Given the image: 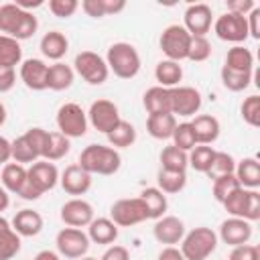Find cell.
<instances>
[{"label":"cell","mask_w":260,"mask_h":260,"mask_svg":"<svg viewBox=\"0 0 260 260\" xmlns=\"http://www.w3.org/2000/svg\"><path fill=\"white\" fill-rule=\"evenodd\" d=\"M39 28V20L30 10L20 8L18 4H2L0 6V35L12 37L18 43L30 39Z\"/></svg>","instance_id":"obj_1"},{"label":"cell","mask_w":260,"mask_h":260,"mask_svg":"<svg viewBox=\"0 0 260 260\" xmlns=\"http://www.w3.org/2000/svg\"><path fill=\"white\" fill-rule=\"evenodd\" d=\"M77 165L87 171L89 175H114L120 171L122 167V156L116 148L112 146H106V144H87L81 154H79V160Z\"/></svg>","instance_id":"obj_2"},{"label":"cell","mask_w":260,"mask_h":260,"mask_svg":"<svg viewBox=\"0 0 260 260\" xmlns=\"http://www.w3.org/2000/svg\"><path fill=\"white\" fill-rule=\"evenodd\" d=\"M106 65L116 77L132 79L138 75L142 61H140V55L134 45H130L126 41H118V43L110 45V49L106 53Z\"/></svg>","instance_id":"obj_3"},{"label":"cell","mask_w":260,"mask_h":260,"mask_svg":"<svg viewBox=\"0 0 260 260\" xmlns=\"http://www.w3.org/2000/svg\"><path fill=\"white\" fill-rule=\"evenodd\" d=\"M217 248V234L211 228L199 225L187 232L181 240V254L185 260H207Z\"/></svg>","instance_id":"obj_4"},{"label":"cell","mask_w":260,"mask_h":260,"mask_svg":"<svg viewBox=\"0 0 260 260\" xmlns=\"http://www.w3.org/2000/svg\"><path fill=\"white\" fill-rule=\"evenodd\" d=\"M225 211L232 217H242L246 221H258L260 219V193L258 189H236L232 195H228L221 203Z\"/></svg>","instance_id":"obj_5"},{"label":"cell","mask_w":260,"mask_h":260,"mask_svg":"<svg viewBox=\"0 0 260 260\" xmlns=\"http://www.w3.org/2000/svg\"><path fill=\"white\" fill-rule=\"evenodd\" d=\"M73 71L89 85H102L108 81L110 69L106 65V59L98 55L95 51H81L75 55Z\"/></svg>","instance_id":"obj_6"},{"label":"cell","mask_w":260,"mask_h":260,"mask_svg":"<svg viewBox=\"0 0 260 260\" xmlns=\"http://www.w3.org/2000/svg\"><path fill=\"white\" fill-rule=\"evenodd\" d=\"M55 122H57V130H59L61 134H65L69 140H71V138H81V136H85L87 124H89L85 110H83L79 104H75V102L63 104V106L57 110Z\"/></svg>","instance_id":"obj_7"},{"label":"cell","mask_w":260,"mask_h":260,"mask_svg":"<svg viewBox=\"0 0 260 260\" xmlns=\"http://www.w3.org/2000/svg\"><path fill=\"white\" fill-rule=\"evenodd\" d=\"M110 219L118 228H132L148 219L146 205L140 197H124L112 203L110 207Z\"/></svg>","instance_id":"obj_8"},{"label":"cell","mask_w":260,"mask_h":260,"mask_svg":"<svg viewBox=\"0 0 260 260\" xmlns=\"http://www.w3.org/2000/svg\"><path fill=\"white\" fill-rule=\"evenodd\" d=\"M160 51L165 53L167 59L181 63L189 55V45H191V35L183 24H169L160 32Z\"/></svg>","instance_id":"obj_9"},{"label":"cell","mask_w":260,"mask_h":260,"mask_svg":"<svg viewBox=\"0 0 260 260\" xmlns=\"http://www.w3.org/2000/svg\"><path fill=\"white\" fill-rule=\"evenodd\" d=\"M89 238L83 230L79 228H63L57 236H55V246H57V254L65 256L69 260H79L87 254L89 250Z\"/></svg>","instance_id":"obj_10"},{"label":"cell","mask_w":260,"mask_h":260,"mask_svg":"<svg viewBox=\"0 0 260 260\" xmlns=\"http://www.w3.org/2000/svg\"><path fill=\"white\" fill-rule=\"evenodd\" d=\"M213 32L219 41L234 43V45H242L250 37L246 16H240V14H234V12H225V14L217 16L215 22H213Z\"/></svg>","instance_id":"obj_11"},{"label":"cell","mask_w":260,"mask_h":260,"mask_svg":"<svg viewBox=\"0 0 260 260\" xmlns=\"http://www.w3.org/2000/svg\"><path fill=\"white\" fill-rule=\"evenodd\" d=\"M201 93L191 85H177L171 87V114L177 118H191L201 110Z\"/></svg>","instance_id":"obj_12"},{"label":"cell","mask_w":260,"mask_h":260,"mask_svg":"<svg viewBox=\"0 0 260 260\" xmlns=\"http://www.w3.org/2000/svg\"><path fill=\"white\" fill-rule=\"evenodd\" d=\"M85 114H87V122L102 134H108L122 120L118 106L110 100H95Z\"/></svg>","instance_id":"obj_13"},{"label":"cell","mask_w":260,"mask_h":260,"mask_svg":"<svg viewBox=\"0 0 260 260\" xmlns=\"http://www.w3.org/2000/svg\"><path fill=\"white\" fill-rule=\"evenodd\" d=\"M213 24V14H211V6L197 2V4H189L185 8L183 14V26L187 28V32L191 37H205L211 30Z\"/></svg>","instance_id":"obj_14"},{"label":"cell","mask_w":260,"mask_h":260,"mask_svg":"<svg viewBox=\"0 0 260 260\" xmlns=\"http://www.w3.org/2000/svg\"><path fill=\"white\" fill-rule=\"evenodd\" d=\"M61 221L67 228H87L93 219V207L83 197H71L61 205Z\"/></svg>","instance_id":"obj_15"},{"label":"cell","mask_w":260,"mask_h":260,"mask_svg":"<svg viewBox=\"0 0 260 260\" xmlns=\"http://www.w3.org/2000/svg\"><path fill=\"white\" fill-rule=\"evenodd\" d=\"M26 173H28V183L43 195V193H47V191H51L57 183H59V169L55 167V162H49V160H37V162H32L28 169H26Z\"/></svg>","instance_id":"obj_16"},{"label":"cell","mask_w":260,"mask_h":260,"mask_svg":"<svg viewBox=\"0 0 260 260\" xmlns=\"http://www.w3.org/2000/svg\"><path fill=\"white\" fill-rule=\"evenodd\" d=\"M91 181H93L91 175L87 171H83L77 162L65 167V171L59 175V185L63 187V191L67 195H73V197L85 195L91 189Z\"/></svg>","instance_id":"obj_17"},{"label":"cell","mask_w":260,"mask_h":260,"mask_svg":"<svg viewBox=\"0 0 260 260\" xmlns=\"http://www.w3.org/2000/svg\"><path fill=\"white\" fill-rule=\"evenodd\" d=\"M250 238H252V223L242 217H228L219 225L217 240H221L223 244H228L232 248L248 244Z\"/></svg>","instance_id":"obj_18"},{"label":"cell","mask_w":260,"mask_h":260,"mask_svg":"<svg viewBox=\"0 0 260 260\" xmlns=\"http://www.w3.org/2000/svg\"><path fill=\"white\" fill-rule=\"evenodd\" d=\"M152 236L158 244H165V246L181 244V240L185 236V223L177 215H162V217L154 219Z\"/></svg>","instance_id":"obj_19"},{"label":"cell","mask_w":260,"mask_h":260,"mask_svg":"<svg viewBox=\"0 0 260 260\" xmlns=\"http://www.w3.org/2000/svg\"><path fill=\"white\" fill-rule=\"evenodd\" d=\"M47 73H49V65L43 59H24L20 63V81L32 89V91H43L47 89Z\"/></svg>","instance_id":"obj_20"},{"label":"cell","mask_w":260,"mask_h":260,"mask_svg":"<svg viewBox=\"0 0 260 260\" xmlns=\"http://www.w3.org/2000/svg\"><path fill=\"white\" fill-rule=\"evenodd\" d=\"M191 128L195 132L197 144H209V146L219 138V132H221L219 120L215 116H211V114H197V116H193Z\"/></svg>","instance_id":"obj_21"},{"label":"cell","mask_w":260,"mask_h":260,"mask_svg":"<svg viewBox=\"0 0 260 260\" xmlns=\"http://www.w3.org/2000/svg\"><path fill=\"white\" fill-rule=\"evenodd\" d=\"M10 225H12V230L20 238H32V236H39L41 234L45 221H43V215L39 211H35V209H20L12 217Z\"/></svg>","instance_id":"obj_22"},{"label":"cell","mask_w":260,"mask_h":260,"mask_svg":"<svg viewBox=\"0 0 260 260\" xmlns=\"http://www.w3.org/2000/svg\"><path fill=\"white\" fill-rule=\"evenodd\" d=\"M39 49H41L43 57H47V59L57 63V61H61L67 55L69 41H67V37L61 30H49V32L43 35V39L39 43Z\"/></svg>","instance_id":"obj_23"},{"label":"cell","mask_w":260,"mask_h":260,"mask_svg":"<svg viewBox=\"0 0 260 260\" xmlns=\"http://www.w3.org/2000/svg\"><path fill=\"white\" fill-rule=\"evenodd\" d=\"M87 238L93 244L102 246H112L118 240V225L110 217H93L91 223L87 225Z\"/></svg>","instance_id":"obj_24"},{"label":"cell","mask_w":260,"mask_h":260,"mask_svg":"<svg viewBox=\"0 0 260 260\" xmlns=\"http://www.w3.org/2000/svg\"><path fill=\"white\" fill-rule=\"evenodd\" d=\"M142 106L150 114H171V89L152 85L142 95Z\"/></svg>","instance_id":"obj_25"},{"label":"cell","mask_w":260,"mask_h":260,"mask_svg":"<svg viewBox=\"0 0 260 260\" xmlns=\"http://www.w3.org/2000/svg\"><path fill=\"white\" fill-rule=\"evenodd\" d=\"M75 81V71L71 65L57 61L53 65H49V73H47V89L51 91H65L73 85Z\"/></svg>","instance_id":"obj_26"},{"label":"cell","mask_w":260,"mask_h":260,"mask_svg":"<svg viewBox=\"0 0 260 260\" xmlns=\"http://www.w3.org/2000/svg\"><path fill=\"white\" fill-rule=\"evenodd\" d=\"M240 187L244 189H258L260 187V162L254 156L236 160V171H234Z\"/></svg>","instance_id":"obj_27"},{"label":"cell","mask_w":260,"mask_h":260,"mask_svg":"<svg viewBox=\"0 0 260 260\" xmlns=\"http://www.w3.org/2000/svg\"><path fill=\"white\" fill-rule=\"evenodd\" d=\"M177 124L179 122L173 114H150L146 118V132L156 140H169Z\"/></svg>","instance_id":"obj_28"},{"label":"cell","mask_w":260,"mask_h":260,"mask_svg":"<svg viewBox=\"0 0 260 260\" xmlns=\"http://www.w3.org/2000/svg\"><path fill=\"white\" fill-rule=\"evenodd\" d=\"M26 179H28V173H26V167H24V165H18V162H6V165L2 167L0 185H2L8 193L18 195V191L22 189V185L26 183Z\"/></svg>","instance_id":"obj_29"},{"label":"cell","mask_w":260,"mask_h":260,"mask_svg":"<svg viewBox=\"0 0 260 260\" xmlns=\"http://www.w3.org/2000/svg\"><path fill=\"white\" fill-rule=\"evenodd\" d=\"M154 79L158 81L160 87H177L183 79V67L177 63V61H171V59H162L156 63L154 67Z\"/></svg>","instance_id":"obj_30"},{"label":"cell","mask_w":260,"mask_h":260,"mask_svg":"<svg viewBox=\"0 0 260 260\" xmlns=\"http://www.w3.org/2000/svg\"><path fill=\"white\" fill-rule=\"evenodd\" d=\"M69 150H71V140L65 134H61L59 130L49 132L43 148V160H49V162L61 160L65 154H69Z\"/></svg>","instance_id":"obj_31"},{"label":"cell","mask_w":260,"mask_h":260,"mask_svg":"<svg viewBox=\"0 0 260 260\" xmlns=\"http://www.w3.org/2000/svg\"><path fill=\"white\" fill-rule=\"evenodd\" d=\"M144 205H146V211H148V219H158L165 215L167 207H169V201H167V195L158 189V187H146L140 191L138 195Z\"/></svg>","instance_id":"obj_32"},{"label":"cell","mask_w":260,"mask_h":260,"mask_svg":"<svg viewBox=\"0 0 260 260\" xmlns=\"http://www.w3.org/2000/svg\"><path fill=\"white\" fill-rule=\"evenodd\" d=\"M106 136H108V142L112 148H116V150L118 148H130L136 142V128L130 122L120 120Z\"/></svg>","instance_id":"obj_33"},{"label":"cell","mask_w":260,"mask_h":260,"mask_svg":"<svg viewBox=\"0 0 260 260\" xmlns=\"http://www.w3.org/2000/svg\"><path fill=\"white\" fill-rule=\"evenodd\" d=\"M160 169L165 171H179V173H187L189 167V152L169 144L160 150Z\"/></svg>","instance_id":"obj_34"},{"label":"cell","mask_w":260,"mask_h":260,"mask_svg":"<svg viewBox=\"0 0 260 260\" xmlns=\"http://www.w3.org/2000/svg\"><path fill=\"white\" fill-rule=\"evenodd\" d=\"M22 63V47L16 39L0 35V67L14 69Z\"/></svg>","instance_id":"obj_35"},{"label":"cell","mask_w":260,"mask_h":260,"mask_svg":"<svg viewBox=\"0 0 260 260\" xmlns=\"http://www.w3.org/2000/svg\"><path fill=\"white\" fill-rule=\"evenodd\" d=\"M223 65L228 69H234V71H252L254 69V55L244 45H234L228 51Z\"/></svg>","instance_id":"obj_36"},{"label":"cell","mask_w":260,"mask_h":260,"mask_svg":"<svg viewBox=\"0 0 260 260\" xmlns=\"http://www.w3.org/2000/svg\"><path fill=\"white\" fill-rule=\"evenodd\" d=\"M185 185H187V173L160 169L158 175H156V187H158L165 195H175V193L183 191Z\"/></svg>","instance_id":"obj_37"},{"label":"cell","mask_w":260,"mask_h":260,"mask_svg":"<svg viewBox=\"0 0 260 260\" xmlns=\"http://www.w3.org/2000/svg\"><path fill=\"white\" fill-rule=\"evenodd\" d=\"M10 144H12V160L14 162H18V165H32V162L41 160L37 148L30 144V140L24 134H20L18 138L10 140Z\"/></svg>","instance_id":"obj_38"},{"label":"cell","mask_w":260,"mask_h":260,"mask_svg":"<svg viewBox=\"0 0 260 260\" xmlns=\"http://www.w3.org/2000/svg\"><path fill=\"white\" fill-rule=\"evenodd\" d=\"M219 77H221L223 87L230 89V91H234V93L244 91L252 83V71H234V69H228L225 65L221 67Z\"/></svg>","instance_id":"obj_39"},{"label":"cell","mask_w":260,"mask_h":260,"mask_svg":"<svg viewBox=\"0 0 260 260\" xmlns=\"http://www.w3.org/2000/svg\"><path fill=\"white\" fill-rule=\"evenodd\" d=\"M215 156V148L209 144H197L189 150V167L197 173H207L211 167V160Z\"/></svg>","instance_id":"obj_40"},{"label":"cell","mask_w":260,"mask_h":260,"mask_svg":"<svg viewBox=\"0 0 260 260\" xmlns=\"http://www.w3.org/2000/svg\"><path fill=\"white\" fill-rule=\"evenodd\" d=\"M236 171V158L230 154V152H223V150H215V156L211 160V167L209 171L205 173L209 179H217L221 175H230Z\"/></svg>","instance_id":"obj_41"},{"label":"cell","mask_w":260,"mask_h":260,"mask_svg":"<svg viewBox=\"0 0 260 260\" xmlns=\"http://www.w3.org/2000/svg\"><path fill=\"white\" fill-rule=\"evenodd\" d=\"M171 140H173V146H177V148H181V150H185V152H189L193 146H197V140H195V132H193V128H191V122H181V124H177V126H175V132H173V136H171Z\"/></svg>","instance_id":"obj_42"},{"label":"cell","mask_w":260,"mask_h":260,"mask_svg":"<svg viewBox=\"0 0 260 260\" xmlns=\"http://www.w3.org/2000/svg\"><path fill=\"white\" fill-rule=\"evenodd\" d=\"M20 252V236L12 230V225L0 232V260H12Z\"/></svg>","instance_id":"obj_43"},{"label":"cell","mask_w":260,"mask_h":260,"mask_svg":"<svg viewBox=\"0 0 260 260\" xmlns=\"http://www.w3.org/2000/svg\"><path fill=\"white\" fill-rule=\"evenodd\" d=\"M236 189H240V183H238V179H236L234 173H230V175H221V177L213 179V185H211L213 199L219 201V203H223V199H225L228 195H232Z\"/></svg>","instance_id":"obj_44"},{"label":"cell","mask_w":260,"mask_h":260,"mask_svg":"<svg viewBox=\"0 0 260 260\" xmlns=\"http://www.w3.org/2000/svg\"><path fill=\"white\" fill-rule=\"evenodd\" d=\"M240 114L248 126L258 128L260 126V95H256V93L248 95L240 106Z\"/></svg>","instance_id":"obj_45"},{"label":"cell","mask_w":260,"mask_h":260,"mask_svg":"<svg viewBox=\"0 0 260 260\" xmlns=\"http://www.w3.org/2000/svg\"><path fill=\"white\" fill-rule=\"evenodd\" d=\"M209 57H211V43L207 41V37H191L187 59L201 63V61H207Z\"/></svg>","instance_id":"obj_46"},{"label":"cell","mask_w":260,"mask_h":260,"mask_svg":"<svg viewBox=\"0 0 260 260\" xmlns=\"http://www.w3.org/2000/svg\"><path fill=\"white\" fill-rule=\"evenodd\" d=\"M79 2L77 0H49V10L57 18H69L77 12Z\"/></svg>","instance_id":"obj_47"},{"label":"cell","mask_w":260,"mask_h":260,"mask_svg":"<svg viewBox=\"0 0 260 260\" xmlns=\"http://www.w3.org/2000/svg\"><path fill=\"white\" fill-rule=\"evenodd\" d=\"M228 260H260V250L254 244H242L232 248Z\"/></svg>","instance_id":"obj_48"},{"label":"cell","mask_w":260,"mask_h":260,"mask_svg":"<svg viewBox=\"0 0 260 260\" xmlns=\"http://www.w3.org/2000/svg\"><path fill=\"white\" fill-rule=\"evenodd\" d=\"M254 8H256L254 0H230L228 2V12H234L240 16H248Z\"/></svg>","instance_id":"obj_49"},{"label":"cell","mask_w":260,"mask_h":260,"mask_svg":"<svg viewBox=\"0 0 260 260\" xmlns=\"http://www.w3.org/2000/svg\"><path fill=\"white\" fill-rule=\"evenodd\" d=\"M81 10H83L89 18H104V16H106L104 0H83V2H81Z\"/></svg>","instance_id":"obj_50"},{"label":"cell","mask_w":260,"mask_h":260,"mask_svg":"<svg viewBox=\"0 0 260 260\" xmlns=\"http://www.w3.org/2000/svg\"><path fill=\"white\" fill-rule=\"evenodd\" d=\"M100 260H130V252H128L124 246H120V244H112V246L100 256Z\"/></svg>","instance_id":"obj_51"},{"label":"cell","mask_w":260,"mask_h":260,"mask_svg":"<svg viewBox=\"0 0 260 260\" xmlns=\"http://www.w3.org/2000/svg\"><path fill=\"white\" fill-rule=\"evenodd\" d=\"M16 83V71L8 67H0V93H6Z\"/></svg>","instance_id":"obj_52"},{"label":"cell","mask_w":260,"mask_h":260,"mask_svg":"<svg viewBox=\"0 0 260 260\" xmlns=\"http://www.w3.org/2000/svg\"><path fill=\"white\" fill-rule=\"evenodd\" d=\"M246 20H248V35L258 41V39H260V8L256 6V8L246 16Z\"/></svg>","instance_id":"obj_53"},{"label":"cell","mask_w":260,"mask_h":260,"mask_svg":"<svg viewBox=\"0 0 260 260\" xmlns=\"http://www.w3.org/2000/svg\"><path fill=\"white\" fill-rule=\"evenodd\" d=\"M156 260H185V256L181 254L179 248H175V246H165V248L158 252Z\"/></svg>","instance_id":"obj_54"},{"label":"cell","mask_w":260,"mask_h":260,"mask_svg":"<svg viewBox=\"0 0 260 260\" xmlns=\"http://www.w3.org/2000/svg\"><path fill=\"white\" fill-rule=\"evenodd\" d=\"M10 158H12V144L6 136L0 134V165L10 162Z\"/></svg>","instance_id":"obj_55"},{"label":"cell","mask_w":260,"mask_h":260,"mask_svg":"<svg viewBox=\"0 0 260 260\" xmlns=\"http://www.w3.org/2000/svg\"><path fill=\"white\" fill-rule=\"evenodd\" d=\"M18 197H20V199H24V201H37V199L41 197V193H39V191L28 183V179H26V183H24V185H22V189L18 191Z\"/></svg>","instance_id":"obj_56"},{"label":"cell","mask_w":260,"mask_h":260,"mask_svg":"<svg viewBox=\"0 0 260 260\" xmlns=\"http://www.w3.org/2000/svg\"><path fill=\"white\" fill-rule=\"evenodd\" d=\"M126 8V2L124 0H104V10H106V16L110 14H118Z\"/></svg>","instance_id":"obj_57"},{"label":"cell","mask_w":260,"mask_h":260,"mask_svg":"<svg viewBox=\"0 0 260 260\" xmlns=\"http://www.w3.org/2000/svg\"><path fill=\"white\" fill-rule=\"evenodd\" d=\"M35 260H61V256L57 252H53V250H41L35 256Z\"/></svg>","instance_id":"obj_58"},{"label":"cell","mask_w":260,"mask_h":260,"mask_svg":"<svg viewBox=\"0 0 260 260\" xmlns=\"http://www.w3.org/2000/svg\"><path fill=\"white\" fill-rule=\"evenodd\" d=\"M10 205V193L0 185V211H6Z\"/></svg>","instance_id":"obj_59"},{"label":"cell","mask_w":260,"mask_h":260,"mask_svg":"<svg viewBox=\"0 0 260 260\" xmlns=\"http://www.w3.org/2000/svg\"><path fill=\"white\" fill-rule=\"evenodd\" d=\"M6 106H4V102L0 100V126H4V122H6Z\"/></svg>","instance_id":"obj_60"},{"label":"cell","mask_w":260,"mask_h":260,"mask_svg":"<svg viewBox=\"0 0 260 260\" xmlns=\"http://www.w3.org/2000/svg\"><path fill=\"white\" fill-rule=\"evenodd\" d=\"M8 228H10V221L0 215V232H4V230H8Z\"/></svg>","instance_id":"obj_61"},{"label":"cell","mask_w":260,"mask_h":260,"mask_svg":"<svg viewBox=\"0 0 260 260\" xmlns=\"http://www.w3.org/2000/svg\"><path fill=\"white\" fill-rule=\"evenodd\" d=\"M79 260H98V258H91V256H83V258H79Z\"/></svg>","instance_id":"obj_62"}]
</instances>
